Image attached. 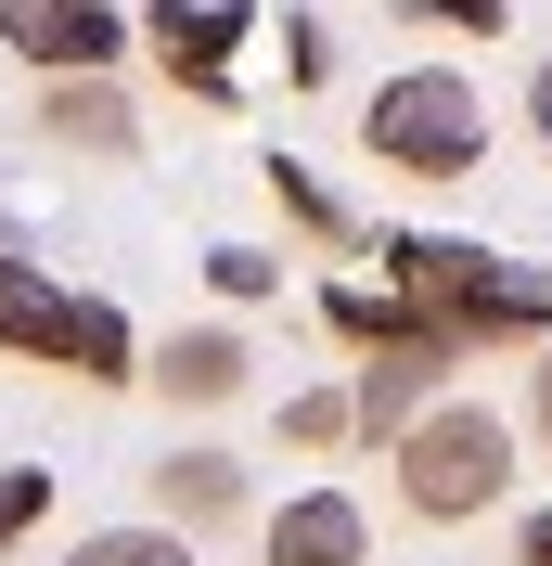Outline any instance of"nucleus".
I'll use <instances>...</instances> for the list:
<instances>
[{
	"label": "nucleus",
	"instance_id": "18",
	"mask_svg": "<svg viewBox=\"0 0 552 566\" xmlns=\"http://www.w3.org/2000/svg\"><path fill=\"white\" fill-rule=\"evenodd\" d=\"M283 77H296V91L335 77V27H321V13H283Z\"/></svg>",
	"mask_w": 552,
	"mask_h": 566
},
{
	"label": "nucleus",
	"instance_id": "9",
	"mask_svg": "<svg viewBox=\"0 0 552 566\" xmlns=\"http://www.w3.org/2000/svg\"><path fill=\"white\" fill-rule=\"evenodd\" d=\"M257 566H373V502L360 490H283L257 515Z\"/></svg>",
	"mask_w": 552,
	"mask_h": 566
},
{
	"label": "nucleus",
	"instance_id": "2",
	"mask_svg": "<svg viewBox=\"0 0 552 566\" xmlns=\"http://www.w3.org/2000/svg\"><path fill=\"white\" fill-rule=\"evenodd\" d=\"M360 155L399 180H424V193H449V180L488 168V91L463 65H385L373 91H360Z\"/></svg>",
	"mask_w": 552,
	"mask_h": 566
},
{
	"label": "nucleus",
	"instance_id": "20",
	"mask_svg": "<svg viewBox=\"0 0 552 566\" xmlns=\"http://www.w3.org/2000/svg\"><path fill=\"white\" fill-rule=\"evenodd\" d=\"M527 142H540V155H552V52H540V65H527Z\"/></svg>",
	"mask_w": 552,
	"mask_h": 566
},
{
	"label": "nucleus",
	"instance_id": "11",
	"mask_svg": "<svg viewBox=\"0 0 552 566\" xmlns=\"http://www.w3.org/2000/svg\"><path fill=\"white\" fill-rule=\"evenodd\" d=\"M65 322H77V283H52L39 258H0V360L65 374Z\"/></svg>",
	"mask_w": 552,
	"mask_h": 566
},
{
	"label": "nucleus",
	"instance_id": "6",
	"mask_svg": "<svg viewBox=\"0 0 552 566\" xmlns=\"http://www.w3.org/2000/svg\"><path fill=\"white\" fill-rule=\"evenodd\" d=\"M141 490H155V528L168 541H206V528H244V515H257V476H244V451H219V438H180L168 463H141Z\"/></svg>",
	"mask_w": 552,
	"mask_h": 566
},
{
	"label": "nucleus",
	"instance_id": "3",
	"mask_svg": "<svg viewBox=\"0 0 552 566\" xmlns=\"http://www.w3.org/2000/svg\"><path fill=\"white\" fill-rule=\"evenodd\" d=\"M385 490L412 528H476L514 502V412H488V399H437V412L385 451Z\"/></svg>",
	"mask_w": 552,
	"mask_h": 566
},
{
	"label": "nucleus",
	"instance_id": "4",
	"mask_svg": "<svg viewBox=\"0 0 552 566\" xmlns=\"http://www.w3.org/2000/svg\"><path fill=\"white\" fill-rule=\"evenodd\" d=\"M0 52H26V77H116L141 52V13H104V0H0Z\"/></svg>",
	"mask_w": 552,
	"mask_h": 566
},
{
	"label": "nucleus",
	"instance_id": "21",
	"mask_svg": "<svg viewBox=\"0 0 552 566\" xmlns=\"http://www.w3.org/2000/svg\"><path fill=\"white\" fill-rule=\"evenodd\" d=\"M514 566H552V502H527V515H514Z\"/></svg>",
	"mask_w": 552,
	"mask_h": 566
},
{
	"label": "nucleus",
	"instance_id": "5",
	"mask_svg": "<svg viewBox=\"0 0 552 566\" xmlns=\"http://www.w3.org/2000/svg\"><path fill=\"white\" fill-rule=\"evenodd\" d=\"M244 39H257V13H244V0H155V13H141L155 77H168V91H193V104H244V77H232Z\"/></svg>",
	"mask_w": 552,
	"mask_h": 566
},
{
	"label": "nucleus",
	"instance_id": "7",
	"mask_svg": "<svg viewBox=\"0 0 552 566\" xmlns=\"http://www.w3.org/2000/svg\"><path fill=\"white\" fill-rule=\"evenodd\" d=\"M437 399H463V348H437V335H412V348H385V360H360V374H347V412H360V438H373V451H399Z\"/></svg>",
	"mask_w": 552,
	"mask_h": 566
},
{
	"label": "nucleus",
	"instance_id": "19",
	"mask_svg": "<svg viewBox=\"0 0 552 566\" xmlns=\"http://www.w3.org/2000/svg\"><path fill=\"white\" fill-rule=\"evenodd\" d=\"M527 438H540V451H552V348L527 360Z\"/></svg>",
	"mask_w": 552,
	"mask_h": 566
},
{
	"label": "nucleus",
	"instance_id": "12",
	"mask_svg": "<svg viewBox=\"0 0 552 566\" xmlns=\"http://www.w3.org/2000/svg\"><path fill=\"white\" fill-rule=\"evenodd\" d=\"M257 180H270V207L296 219V232H309V245H347V258L373 245V232H360V207H347V193H335V180L309 168V155H257Z\"/></svg>",
	"mask_w": 552,
	"mask_h": 566
},
{
	"label": "nucleus",
	"instance_id": "13",
	"mask_svg": "<svg viewBox=\"0 0 552 566\" xmlns=\"http://www.w3.org/2000/svg\"><path fill=\"white\" fill-rule=\"evenodd\" d=\"M321 335H335V348H360V360H385V348H412L424 322L399 310L385 283H321Z\"/></svg>",
	"mask_w": 552,
	"mask_h": 566
},
{
	"label": "nucleus",
	"instance_id": "1",
	"mask_svg": "<svg viewBox=\"0 0 552 566\" xmlns=\"http://www.w3.org/2000/svg\"><path fill=\"white\" fill-rule=\"evenodd\" d=\"M360 258H385V296L437 335V348H552V271L540 258H488L463 232H373Z\"/></svg>",
	"mask_w": 552,
	"mask_h": 566
},
{
	"label": "nucleus",
	"instance_id": "16",
	"mask_svg": "<svg viewBox=\"0 0 552 566\" xmlns=\"http://www.w3.org/2000/svg\"><path fill=\"white\" fill-rule=\"evenodd\" d=\"M206 283L232 296V310H257V296H283V258L270 245H206Z\"/></svg>",
	"mask_w": 552,
	"mask_h": 566
},
{
	"label": "nucleus",
	"instance_id": "14",
	"mask_svg": "<svg viewBox=\"0 0 552 566\" xmlns=\"http://www.w3.org/2000/svg\"><path fill=\"white\" fill-rule=\"evenodd\" d=\"M283 451H309V463L360 451V412H347V387H296V399H283Z\"/></svg>",
	"mask_w": 552,
	"mask_h": 566
},
{
	"label": "nucleus",
	"instance_id": "10",
	"mask_svg": "<svg viewBox=\"0 0 552 566\" xmlns=\"http://www.w3.org/2000/svg\"><path fill=\"white\" fill-rule=\"evenodd\" d=\"M39 142L77 155V168H129V155H141L129 77H52V91H39Z\"/></svg>",
	"mask_w": 552,
	"mask_h": 566
},
{
	"label": "nucleus",
	"instance_id": "8",
	"mask_svg": "<svg viewBox=\"0 0 552 566\" xmlns=\"http://www.w3.org/2000/svg\"><path fill=\"white\" fill-rule=\"evenodd\" d=\"M141 387L168 399V412H232L257 387V348H244V322H180L141 348Z\"/></svg>",
	"mask_w": 552,
	"mask_h": 566
},
{
	"label": "nucleus",
	"instance_id": "15",
	"mask_svg": "<svg viewBox=\"0 0 552 566\" xmlns=\"http://www.w3.org/2000/svg\"><path fill=\"white\" fill-rule=\"evenodd\" d=\"M65 566H193V541H168L155 515H129V528H77Z\"/></svg>",
	"mask_w": 552,
	"mask_h": 566
},
{
	"label": "nucleus",
	"instance_id": "17",
	"mask_svg": "<svg viewBox=\"0 0 552 566\" xmlns=\"http://www.w3.org/2000/svg\"><path fill=\"white\" fill-rule=\"evenodd\" d=\"M39 528H52V476H39V463H0V554L39 541Z\"/></svg>",
	"mask_w": 552,
	"mask_h": 566
}]
</instances>
